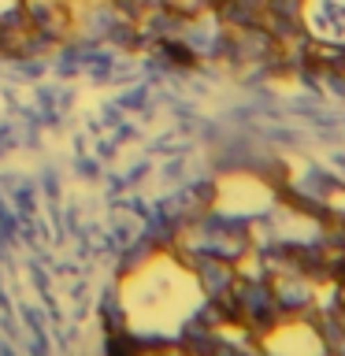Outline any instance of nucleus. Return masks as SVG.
<instances>
[{
	"mask_svg": "<svg viewBox=\"0 0 345 356\" xmlns=\"http://www.w3.org/2000/svg\"><path fill=\"white\" fill-rule=\"evenodd\" d=\"M267 204H271V189L256 175H230L216 189V208L230 211V216H256Z\"/></svg>",
	"mask_w": 345,
	"mask_h": 356,
	"instance_id": "nucleus-2",
	"label": "nucleus"
},
{
	"mask_svg": "<svg viewBox=\"0 0 345 356\" xmlns=\"http://www.w3.org/2000/svg\"><path fill=\"white\" fill-rule=\"evenodd\" d=\"M119 300L138 330H175L197 312L200 282L186 264L171 256H152L122 278Z\"/></svg>",
	"mask_w": 345,
	"mask_h": 356,
	"instance_id": "nucleus-1",
	"label": "nucleus"
},
{
	"mask_svg": "<svg viewBox=\"0 0 345 356\" xmlns=\"http://www.w3.org/2000/svg\"><path fill=\"white\" fill-rule=\"evenodd\" d=\"M300 19L319 41L345 44V0H305Z\"/></svg>",
	"mask_w": 345,
	"mask_h": 356,
	"instance_id": "nucleus-4",
	"label": "nucleus"
},
{
	"mask_svg": "<svg viewBox=\"0 0 345 356\" xmlns=\"http://www.w3.org/2000/svg\"><path fill=\"white\" fill-rule=\"evenodd\" d=\"M264 349L267 353H286V356H308V353H323L327 349V341L316 334V327H308V323L300 319H289V323H278L264 334Z\"/></svg>",
	"mask_w": 345,
	"mask_h": 356,
	"instance_id": "nucleus-3",
	"label": "nucleus"
}]
</instances>
